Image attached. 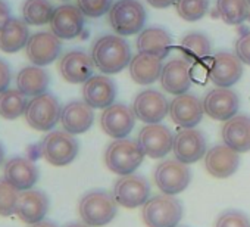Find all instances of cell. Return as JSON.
I'll return each mask as SVG.
<instances>
[{
    "instance_id": "obj_14",
    "label": "cell",
    "mask_w": 250,
    "mask_h": 227,
    "mask_svg": "<svg viewBox=\"0 0 250 227\" xmlns=\"http://www.w3.org/2000/svg\"><path fill=\"white\" fill-rule=\"evenodd\" d=\"M172 151L175 158L184 164L197 162L206 155L205 135L197 129H183L174 136Z\"/></svg>"
},
{
    "instance_id": "obj_25",
    "label": "cell",
    "mask_w": 250,
    "mask_h": 227,
    "mask_svg": "<svg viewBox=\"0 0 250 227\" xmlns=\"http://www.w3.org/2000/svg\"><path fill=\"white\" fill-rule=\"evenodd\" d=\"M161 86L167 93L183 94L191 87L190 67L184 59H171L167 62L161 72Z\"/></svg>"
},
{
    "instance_id": "obj_35",
    "label": "cell",
    "mask_w": 250,
    "mask_h": 227,
    "mask_svg": "<svg viewBox=\"0 0 250 227\" xmlns=\"http://www.w3.org/2000/svg\"><path fill=\"white\" fill-rule=\"evenodd\" d=\"M175 9L183 20L194 23L206 15L209 9V0H177Z\"/></svg>"
},
{
    "instance_id": "obj_4",
    "label": "cell",
    "mask_w": 250,
    "mask_h": 227,
    "mask_svg": "<svg viewBox=\"0 0 250 227\" xmlns=\"http://www.w3.org/2000/svg\"><path fill=\"white\" fill-rule=\"evenodd\" d=\"M109 24L121 37L142 33L146 24V9L137 0H118L109 11Z\"/></svg>"
},
{
    "instance_id": "obj_16",
    "label": "cell",
    "mask_w": 250,
    "mask_h": 227,
    "mask_svg": "<svg viewBox=\"0 0 250 227\" xmlns=\"http://www.w3.org/2000/svg\"><path fill=\"white\" fill-rule=\"evenodd\" d=\"M203 114V103L190 93L178 94L169 103L171 120L183 129H194L202 121Z\"/></svg>"
},
{
    "instance_id": "obj_26",
    "label": "cell",
    "mask_w": 250,
    "mask_h": 227,
    "mask_svg": "<svg viewBox=\"0 0 250 227\" xmlns=\"http://www.w3.org/2000/svg\"><path fill=\"white\" fill-rule=\"evenodd\" d=\"M222 140L238 154L250 151V117L234 115L222 127Z\"/></svg>"
},
{
    "instance_id": "obj_22",
    "label": "cell",
    "mask_w": 250,
    "mask_h": 227,
    "mask_svg": "<svg viewBox=\"0 0 250 227\" xmlns=\"http://www.w3.org/2000/svg\"><path fill=\"white\" fill-rule=\"evenodd\" d=\"M61 123L65 132L71 135H83L94 123L93 108L84 100H72L62 108Z\"/></svg>"
},
{
    "instance_id": "obj_34",
    "label": "cell",
    "mask_w": 250,
    "mask_h": 227,
    "mask_svg": "<svg viewBox=\"0 0 250 227\" xmlns=\"http://www.w3.org/2000/svg\"><path fill=\"white\" fill-rule=\"evenodd\" d=\"M210 42L202 33H190L181 40V50L190 58H205L210 53Z\"/></svg>"
},
{
    "instance_id": "obj_41",
    "label": "cell",
    "mask_w": 250,
    "mask_h": 227,
    "mask_svg": "<svg viewBox=\"0 0 250 227\" xmlns=\"http://www.w3.org/2000/svg\"><path fill=\"white\" fill-rule=\"evenodd\" d=\"M11 8L3 0H0V28H2L9 20H11Z\"/></svg>"
},
{
    "instance_id": "obj_24",
    "label": "cell",
    "mask_w": 250,
    "mask_h": 227,
    "mask_svg": "<svg viewBox=\"0 0 250 227\" xmlns=\"http://www.w3.org/2000/svg\"><path fill=\"white\" fill-rule=\"evenodd\" d=\"M116 96V86L107 75H93L83 86V97L93 109H106Z\"/></svg>"
},
{
    "instance_id": "obj_32",
    "label": "cell",
    "mask_w": 250,
    "mask_h": 227,
    "mask_svg": "<svg viewBox=\"0 0 250 227\" xmlns=\"http://www.w3.org/2000/svg\"><path fill=\"white\" fill-rule=\"evenodd\" d=\"M216 12L228 25H238L249 18L247 0H216Z\"/></svg>"
},
{
    "instance_id": "obj_5",
    "label": "cell",
    "mask_w": 250,
    "mask_h": 227,
    "mask_svg": "<svg viewBox=\"0 0 250 227\" xmlns=\"http://www.w3.org/2000/svg\"><path fill=\"white\" fill-rule=\"evenodd\" d=\"M61 112L62 108L58 97L46 91L28 100L24 117L31 129L37 132H50L61 121Z\"/></svg>"
},
{
    "instance_id": "obj_37",
    "label": "cell",
    "mask_w": 250,
    "mask_h": 227,
    "mask_svg": "<svg viewBox=\"0 0 250 227\" xmlns=\"http://www.w3.org/2000/svg\"><path fill=\"white\" fill-rule=\"evenodd\" d=\"M112 0H77V6L88 18H100L112 8Z\"/></svg>"
},
{
    "instance_id": "obj_8",
    "label": "cell",
    "mask_w": 250,
    "mask_h": 227,
    "mask_svg": "<svg viewBox=\"0 0 250 227\" xmlns=\"http://www.w3.org/2000/svg\"><path fill=\"white\" fill-rule=\"evenodd\" d=\"M150 186L142 174L122 176L113 186V198L124 208H139L149 201Z\"/></svg>"
},
{
    "instance_id": "obj_20",
    "label": "cell",
    "mask_w": 250,
    "mask_h": 227,
    "mask_svg": "<svg viewBox=\"0 0 250 227\" xmlns=\"http://www.w3.org/2000/svg\"><path fill=\"white\" fill-rule=\"evenodd\" d=\"M238 152H235L225 143L210 148L205 155V167L208 173L216 179H227L232 176L238 170Z\"/></svg>"
},
{
    "instance_id": "obj_43",
    "label": "cell",
    "mask_w": 250,
    "mask_h": 227,
    "mask_svg": "<svg viewBox=\"0 0 250 227\" xmlns=\"http://www.w3.org/2000/svg\"><path fill=\"white\" fill-rule=\"evenodd\" d=\"M28 227H58L53 221L50 220H42L39 223H34V224H30Z\"/></svg>"
},
{
    "instance_id": "obj_38",
    "label": "cell",
    "mask_w": 250,
    "mask_h": 227,
    "mask_svg": "<svg viewBox=\"0 0 250 227\" xmlns=\"http://www.w3.org/2000/svg\"><path fill=\"white\" fill-rule=\"evenodd\" d=\"M215 227H250V218L241 211L228 209L218 217Z\"/></svg>"
},
{
    "instance_id": "obj_6",
    "label": "cell",
    "mask_w": 250,
    "mask_h": 227,
    "mask_svg": "<svg viewBox=\"0 0 250 227\" xmlns=\"http://www.w3.org/2000/svg\"><path fill=\"white\" fill-rule=\"evenodd\" d=\"M142 217L147 227H177L183 217V205L172 195H156L145 204Z\"/></svg>"
},
{
    "instance_id": "obj_1",
    "label": "cell",
    "mask_w": 250,
    "mask_h": 227,
    "mask_svg": "<svg viewBox=\"0 0 250 227\" xmlns=\"http://www.w3.org/2000/svg\"><path fill=\"white\" fill-rule=\"evenodd\" d=\"M94 67L103 74H118L131 62V49L128 42L121 36H103L91 49Z\"/></svg>"
},
{
    "instance_id": "obj_29",
    "label": "cell",
    "mask_w": 250,
    "mask_h": 227,
    "mask_svg": "<svg viewBox=\"0 0 250 227\" xmlns=\"http://www.w3.org/2000/svg\"><path fill=\"white\" fill-rule=\"evenodd\" d=\"M30 39L28 24L20 18H11L0 28V50L6 53H17L27 46Z\"/></svg>"
},
{
    "instance_id": "obj_13",
    "label": "cell",
    "mask_w": 250,
    "mask_h": 227,
    "mask_svg": "<svg viewBox=\"0 0 250 227\" xmlns=\"http://www.w3.org/2000/svg\"><path fill=\"white\" fill-rule=\"evenodd\" d=\"M62 50V43L61 39L56 37L53 33L42 31L30 36L27 46H25V53L27 58L30 59L31 64L37 67H46L55 62Z\"/></svg>"
},
{
    "instance_id": "obj_31",
    "label": "cell",
    "mask_w": 250,
    "mask_h": 227,
    "mask_svg": "<svg viewBox=\"0 0 250 227\" xmlns=\"http://www.w3.org/2000/svg\"><path fill=\"white\" fill-rule=\"evenodd\" d=\"M28 105L27 96L18 89H8L0 93V117L5 120H17L25 114Z\"/></svg>"
},
{
    "instance_id": "obj_46",
    "label": "cell",
    "mask_w": 250,
    "mask_h": 227,
    "mask_svg": "<svg viewBox=\"0 0 250 227\" xmlns=\"http://www.w3.org/2000/svg\"><path fill=\"white\" fill-rule=\"evenodd\" d=\"M247 3H249V8H250V0H247Z\"/></svg>"
},
{
    "instance_id": "obj_18",
    "label": "cell",
    "mask_w": 250,
    "mask_h": 227,
    "mask_svg": "<svg viewBox=\"0 0 250 227\" xmlns=\"http://www.w3.org/2000/svg\"><path fill=\"white\" fill-rule=\"evenodd\" d=\"M137 142L145 155L150 158H164L172 149L174 136L164 124H147L140 130Z\"/></svg>"
},
{
    "instance_id": "obj_11",
    "label": "cell",
    "mask_w": 250,
    "mask_h": 227,
    "mask_svg": "<svg viewBox=\"0 0 250 227\" xmlns=\"http://www.w3.org/2000/svg\"><path fill=\"white\" fill-rule=\"evenodd\" d=\"M133 111L140 121L146 124H158L167 117V114H169V102L161 91L147 89L136 96Z\"/></svg>"
},
{
    "instance_id": "obj_33",
    "label": "cell",
    "mask_w": 250,
    "mask_h": 227,
    "mask_svg": "<svg viewBox=\"0 0 250 227\" xmlns=\"http://www.w3.org/2000/svg\"><path fill=\"white\" fill-rule=\"evenodd\" d=\"M55 9L49 0H25L22 6V18L28 25L50 24Z\"/></svg>"
},
{
    "instance_id": "obj_10",
    "label": "cell",
    "mask_w": 250,
    "mask_h": 227,
    "mask_svg": "<svg viewBox=\"0 0 250 227\" xmlns=\"http://www.w3.org/2000/svg\"><path fill=\"white\" fill-rule=\"evenodd\" d=\"M134 111L124 103H112L100 115L103 132L113 139H125L136 126Z\"/></svg>"
},
{
    "instance_id": "obj_3",
    "label": "cell",
    "mask_w": 250,
    "mask_h": 227,
    "mask_svg": "<svg viewBox=\"0 0 250 227\" xmlns=\"http://www.w3.org/2000/svg\"><path fill=\"white\" fill-rule=\"evenodd\" d=\"M143 159L145 152L139 142L127 137L116 139L107 146L104 152L106 167L118 176L133 174L143 164Z\"/></svg>"
},
{
    "instance_id": "obj_28",
    "label": "cell",
    "mask_w": 250,
    "mask_h": 227,
    "mask_svg": "<svg viewBox=\"0 0 250 227\" xmlns=\"http://www.w3.org/2000/svg\"><path fill=\"white\" fill-rule=\"evenodd\" d=\"M172 46L171 34L161 27H150L143 30L137 37V49L142 53L155 55L161 59L167 58Z\"/></svg>"
},
{
    "instance_id": "obj_36",
    "label": "cell",
    "mask_w": 250,
    "mask_h": 227,
    "mask_svg": "<svg viewBox=\"0 0 250 227\" xmlns=\"http://www.w3.org/2000/svg\"><path fill=\"white\" fill-rule=\"evenodd\" d=\"M21 192L12 186L5 177H0V215L9 217L17 211Z\"/></svg>"
},
{
    "instance_id": "obj_21",
    "label": "cell",
    "mask_w": 250,
    "mask_h": 227,
    "mask_svg": "<svg viewBox=\"0 0 250 227\" xmlns=\"http://www.w3.org/2000/svg\"><path fill=\"white\" fill-rule=\"evenodd\" d=\"M49 196L40 190V189H30L24 190L20 195L18 204H17V211L15 214L18 218L24 223L34 224L42 220H44L47 211H49Z\"/></svg>"
},
{
    "instance_id": "obj_19",
    "label": "cell",
    "mask_w": 250,
    "mask_h": 227,
    "mask_svg": "<svg viewBox=\"0 0 250 227\" xmlns=\"http://www.w3.org/2000/svg\"><path fill=\"white\" fill-rule=\"evenodd\" d=\"M243 75V62L235 53L219 52L213 55L209 77L218 87H231Z\"/></svg>"
},
{
    "instance_id": "obj_40",
    "label": "cell",
    "mask_w": 250,
    "mask_h": 227,
    "mask_svg": "<svg viewBox=\"0 0 250 227\" xmlns=\"http://www.w3.org/2000/svg\"><path fill=\"white\" fill-rule=\"evenodd\" d=\"M11 80H12L11 67L8 65V62H5L3 59H0V93H3L5 90L9 89Z\"/></svg>"
},
{
    "instance_id": "obj_39",
    "label": "cell",
    "mask_w": 250,
    "mask_h": 227,
    "mask_svg": "<svg viewBox=\"0 0 250 227\" xmlns=\"http://www.w3.org/2000/svg\"><path fill=\"white\" fill-rule=\"evenodd\" d=\"M235 55L243 64L250 65V30L244 31L235 42Z\"/></svg>"
},
{
    "instance_id": "obj_12",
    "label": "cell",
    "mask_w": 250,
    "mask_h": 227,
    "mask_svg": "<svg viewBox=\"0 0 250 227\" xmlns=\"http://www.w3.org/2000/svg\"><path fill=\"white\" fill-rule=\"evenodd\" d=\"M203 111L206 115L218 121H228L234 115L240 106V100L235 91L228 87H216L206 93L203 99Z\"/></svg>"
},
{
    "instance_id": "obj_27",
    "label": "cell",
    "mask_w": 250,
    "mask_h": 227,
    "mask_svg": "<svg viewBox=\"0 0 250 227\" xmlns=\"http://www.w3.org/2000/svg\"><path fill=\"white\" fill-rule=\"evenodd\" d=\"M128 68H130L131 78L137 84L149 86V84H153L158 78H161L164 65H162L161 58L139 52L136 56H133Z\"/></svg>"
},
{
    "instance_id": "obj_47",
    "label": "cell",
    "mask_w": 250,
    "mask_h": 227,
    "mask_svg": "<svg viewBox=\"0 0 250 227\" xmlns=\"http://www.w3.org/2000/svg\"><path fill=\"white\" fill-rule=\"evenodd\" d=\"M62 2H66V0H62Z\"/></svg>"
},
{
    "instance_id": "obj_23",
    "label": "cell",
    "mask_w": 250,
    "mask_h": 227,
    "mask_svg": "<svg viewBox=\"0 0 250 227\" xmlns=\"http://www.w3.org/2000/svg\"><path fill=\"white\" fill-rule=\"evenodd\" d=\"M3 177L15 186L20 192L30 190L39 180V168L37 165L22 157H14L5 162Z\"/></svg>"
},
{
    "instance_id": "obj_9",
    "label": "cell",
    "mask_w": 250,
    "mask_h": 227,
    "mask_svg": "<svg viewBox=\"0 0 250 227\" xmlns=\"http://www.w3.org/2000/svg\"><path fill=\"white\" fill-rule=\"evenodd\" d=\"M191 182V173L187 164L178 159L162 161L155 171V183L165 195H177L186 190Z\"/></svg>"
},
{
    "instance_id": "obj_42",
    "label": "cell",
    "mask_w": 250,
    "mask_h": 227,
    "mask_svg": "<svg viewBox=\"0 0 250 227\" xmlns=\"http://www.w3.org/2000/svg\"><path fill=\"white\" fill-rule=\"evenodd\" d=\"M146 2L158 9H164V8H169L171 5H175L177 0H146Z\"/></svg>"
},
{
    "instance_id": "obj_15",
    "label": "cell",
    "mask_w": 250,
    "mask_h": 227,
    "mask_svg": "<svg viewBox=\"0 0 250 227\" xmlns=\"http://www.w3.org/2000/svg\"><path fill=\"white\" fill-rule=\"evenodd\" d=\"M50 30L61 40L77 39L84 30V14L78 6L62 5L52 15Z\"/></svg>"
},
{
    "instance_id": "obj_44",
    "label": "cell",
    "mask_w": 250,
    "mask_h": 227,
    "mask_svg": "<svg viewBox=\"0 0 250 227\" xmlns=\"http://www.w3.org/2000/svg\"><path fill=\"white\" fill-rule=\"evenodd\" d=\"M65 227H90V226L85 224V223H71V224H68Z\"/></svg>"
},
{
    "instance_id": "obj_45",
    "label": "cell",
    "mask_w": 250,
    "mask_h": 227,
    "mask_svg": "<svg viewBox=\"0 0 250 227\" xmlns=\"http://www.w3.org/2000/svg\"><path fill=\"white\" fill-rule=\"evenodd\" d=\"M3 159H5V149H3L2 143H0V165L3 164Z\"/></svg>"
},
{
    "instance_id": "obj_7",
    "label": "cell",
    "mask_w": 250,
    "mask_h": 227,
    "mask_svg": "<svg viewBox=\"0 0 250 227\" xmlns=\"http://www.w3.org/2000/svg\"><path fill=\"white\" fill-rule=\"evenodd\" d=\"M80 151L78 140L74 135L62 130L50 132L40 143L42 157L55 167H65L71 164Z\"/></svg>"
},
{
    "instance_id": "obj_2",
    "label": "cell",
    "mask_w": 250,
    "mask_h": 227,
    "mask_svg": "<svg viewBox=\"0 0 250 227\" xmlns=\"http://www.w3.org/2000/svg\"><path fill=\"white\" fill-rule=\"evenodd\" d=\"M116 201L113 195L107 190L96 189L87 192L78 205V212L83 223L88 224L90 227H102L110 223L116 215Z\"/></svg>"
},
{
    "instance_id": "obj_17",
    "label": "cell",
    "mask_w": 250,
    "mask_h": 227,
    "mask_svg": "<svg viewBox=\"0 0 250 227\" xmlns=\"http://www.w3.org/2000/svg\"><path fill=\"white\" fill-rule=\"evenodd\" d=\"M93 58L84 50H69L59 61V72L62 78L71 84H84L93 77Z\"/></svg>"
},
{
    "instance_id": "obj_30",
    "label": "cell",
    "mask_w": 250,
    "mask_h": 227,
    "mask_svg": "<svg viewBox=\"0 0 250 227\" xmlns=\"http://www.w3.org/2000/svg\"><path fill=\"white\" fill-rule=\"evenodd\" d=\"M50 83L49 72L43 69V67L31 65L25 67L18 72L17 86L27 97H36L46 93Z\"/></svg>"
}]
</instances>
